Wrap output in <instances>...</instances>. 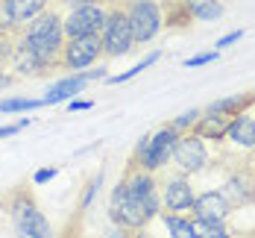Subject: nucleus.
Listing matches in <instances>:
<instances>
[{"label":"nucleus","mask_w":255,"mask_h":238,"mask_svg":"<svg viewBox=\"0 0 255 238\" xmlns=\"http://www.w3.org/2000/svg\"><path fill=\"white\" fill-rule=\"evenodd\" d=\"M18 47L35 53L47 68L50 65H62V47H65V26H62V15L56 9H44L41 15H35L26 29L15 41Z\"/></svg>","instance_id":"obj_1"},{"label":"nucleus","mask_w":255,"mask_h":238,"mask_svg":"<svg viewBox=\"0 0 255 238\" xmlns=\"http://www.w3.org/2000/svg\"><path fill=\"white\" fill-rule=\"evenodd\" d=\"M182 132L173 127V124H167V127H161V130H155L153 135H141V141H138V168L141 171H158V168H164L167 162H170V153H173V144H176V138Z\"/></svg>","instance_id":"obj_2"},{"label":"nucleus","mask_w":255,"mask_h":238,"mask_svg":"<svg viewBox=\"0 0 255 238\" xmlns=\"http://www.w3.org/2000/svg\"><path fill=\"white\" fill-rule=\"evenodd\" d=\"M109 218H112L118 227L132 230V233H138V230H144V227H147V215H144V209H141V203L135 200V194L129 191L127 180H121V183L112 188Z\"/></svg>","instance_id":"obj_3"},{"label":"nucleus","mask_w":255,"mask_h":238,"mask_svg":"<svg viewBox=\"0 0 255 238\" xmlns=\"http://www.w3.org/2000/svg\"><path fill=\"white\" fill-rule=\"evenodd\" d=\"M12 227L18 238H53V227L50 221L44 218V212L38 209L26 194H21L12 203Z\"/></svg>","instance_id":"obj_4"},{"label":"nucleus","mask_w":255,"mask_h":238,"mask_svg":"<svg viewBox=\"0 0 255 238\" xmlns=\"http://www.w3.org/2000/svg\"><path fill=\"white\" fill-rule=\"evenodd\" d=\"M106 9L97 0H82L79 6H71V12L62 18L65 26V38H79V35H91V32H100L106 24Z\"/></svg>","instance_id":"obj_5"},{"label":"nucleus","mask_w":255,"mask_h":238,"mask_svg":"<svg viewBox=\"0 0 255 238\" xmlns=\"http://www.w3.org/2000/svg\"><path fill=\"white\" fill-rule=\"evenodd\" d=\"M127 18H129V26H132V38L135 44H147L153 41L155 35L161 32V9L155 0H132V6L127 9Z\"/></svg>","instance_id":"obj_6"},{"label":"nucleus","mask_w":255,"mask_h":238,"mask_svg":"<svg viewBox=\"0 0 255 238\" xmlns=\"http://www.w3.org/2000/svg\"><path fill=\"white\" fill-rule=\"evenodd\" d=\"M100 41H103V56H127L135 47L132 38V26L124 9H112L106 15V24L100 29Z\"/></svg>","instance_id":"obj_7"},{"label":"nucleus","mask_w":255,"mask_h":238,"mask_svg":"<svg viewBox=\"0 0 255 238\" xmlns=\"http://www.w3.org/2000/svg\"><path fill=\"white\" fill-rule=\"evenodd\" d=\"M173 165H176L182 174H200L205 165H208V147H205V138H200L197 132H185L179 135L176 144H173Z\"/></svg>","instance_id":"obj_8"},{"label":"nucleus","mask_w":255,"mask_h":238,"mask_svg":"<svg viewBox=\"0 0 255 238\" xmlns=\"http://www.w3.org/2000/svg\"><path fill=\"white\" fill-rule=\"evenodd\" d=\"M103 56V41L100 32H91V35H79V38H68L65 47H62V65L68 71H82L88 65H94Z\"/></svg>","instance_id":"obj_9"},{"label":"nucleus","mask_w":255,"mask_h":238,"mask_svg":"<svg viewBox=\"0 0 255 238\" xmlns=\"http://www.w3.org/2000/svg\"><path fill=\"white\" fill-rule=\"evenodd\" d=\"M129 183V191L135 194V200L141 203V209L147 215V221H153L161 215V191H158V185H155L153 174L150 171H135V174H129L127 177Z\"/></svg>","instance_id":"obj_10"},{"label":"nucleus","mask_w":255,"mask_h":238,"mask_svg":"<svg viewBox=\"0 0 255 238\" xmlns=\"http://www.w3.org/2000/svg\"><path fill=\"white\" fill-rule=\"evenodd\" d=\"M191 212H194V218H203V221H211V224H223L232 215V206L220 191H205L200 197H194Z\"/></svg>","instance_id":"obj_11"},{"label":"nucleus","mask_w":255,"mask_h":238,"mask_svg":"<svg viewBox=\"0 0 255 238\" xmlns=\"http://www.w3.org/2000/svg\"><path fill=\"white\" fill-rule=\"evenodd\" d=\"M161 203L167 212H185L194 206V185L188 177H173L164 185V194H161Z\"/></svg>","instance_id":"obj_12"},{"label":"nucleus","mask_w":255,"mask_h":238,"mask_svg":"<svg viewBox=\"0 0 255 238\" xmlns=\"http://www.w3.org/2000/svg\"><path fill=\"white\" fill-rule=\"evenodd\" d=\"M88 85V79L82 74H71V77L59 79L56 85H50V91L44 94V106H53V103H62V100H71L74 94H82Z\"/></svg>","instance_id":"obj_13"},{"label":"nucleus","mask_w":255,"mask_h":238,"mask_svg":"<svg viewBox=\"0 0 255 238\" xmlns=\"http://www.w3.org/2000/svg\"><path fill=\"white\" fill-rule=\"evenodd\" d=\"M229 124H232V115H223V112H208V109H205V115L194 124V127H197V135H200V138L220 141V138H226Z\"/></svg>","instance_id":"obj_14"},{"label":"nucleus","mask_w":255,"mask_h":238,"mask_svg":"<svg viewBox=\"0 0 255 238\" xmlns=\"http://www.w3.org/2000/svg\"><path fill=\"white\" fill-rule=\"evenodd\" d=\"M220 194L229 200L232 209H238V206L250 203V200L255 197L253 180H250V177H244V174H235V177H229V180H226V185H223V191H220Z\"/></svg>","instance_id":"obj_15"},{"label":"nucleus","mask_w":255,"mask_h":238,"mask_svg":"<svg viewBox=\"0 0 255 238\" xmlns=\"http://www.w3.org/2000/svg\"><path fill=\"white\" fill-rule=\"evenodd\" d=\"M226 138H232L238 147H255V115H247V112L235 115L226 130Z\"/></svg>","instance_id":"obj_16"},{"label":"nucleus","mask_w":255,"mask_h":238,"mask_svg":"<svg viewBox=\"0 0 255 238\" xmlns=\"http://www.w3.org/2000/svg\"><path fill=\"white\" fill-rule=\"evenodd\" d=\"M0 3L6 6V12L12 15V21L18 26L29 24L35 15H41L47 9V0H0Z\"/></svg>","instance_id":"obj_17"},{"label":"nucleus","mask_w":255,"mask_h":238,"mask_svg":"<svg viewBox=\"0 0 255 238\" xmlns=\"http://www.w3.org/2000/svg\"><path fill=\"white\" fill-rule=\"evenodd\" d=\"M255 103V94H235V97H223V100H214L208 106V112H223V115H241L247 106Z\"/></svg>","instance_id":"obj_18"},{"label":"nucleus","mask_w":255,"mask_h":238,"mask_svg":"<svg viewBox=\"0 0 255 238\" xmlns=\"http://www.w3.org/2000/svg\"><path fill=\"white\" fill-rule=\"evenodd\" d=\"M188 9H191V15L197 21L211 24V21H217L223 15V0H197V3H188Z\"/></svg>","instance_id":"obj_19"},{"label":"nucleus","mask_w":255,"mask_h":238,"mask_svg":"<svg viewBox=\"0 0 255 238\" xmlns=\"http://www.w3.org/2000/svg\"><path fill=\"white\" fill-rule=\"evenodd\" d=\"M164 227H167V238H197L194 233V224L188 218H179V215H164Z\"/></svg>","instance_id":"obj_20"},{"label":"nucleus","mask_w":255,"mask_h":238,"mask_svg":"<svg viewBox=\"0 0 255 238\" xmlns=\"http://www.w3.org/2000/svg\"><path fill=\"white\" fill-rule=\"evenodd\" d=\"M158 59H161V53L155 50V53H150V56H147V59H141V62H138V65H132V68H129V71H124V74H118V77H106V82H109V85H118V82H127V79L138 77V74H141V71H147V68H150V65H155V62H158Z\"/></svg>","instance_id":"obj_21"},{"label":"nucleus","mask_w":255,"mask_h":238,"mask_svg":"<svg viewBox=\"0 0 255 238\" xmlns=\"http://www.w3.org/2000/svg\"><path fill=\"white\" fill-rule=\"evenodd\" d=\"M44 106V100H32V97H6L0 100V112H29V109H38Z\"/></svg>","instance_id":"obj_22"},{"label":"nucleus","mask_w":255,"mask_h":238,"mask_svg":"<svg viewBox=\"0 0 255 238\" xmlns=\"http://www.w3.org/2000/svg\"><path fill=\"white\" fill-rule=\"evenodd\" d=\"M100 183H103V174H97L91 183L85 185V194H82V200H79V212H85L94 203V197H97V191H100Z\"/></svg>","instance_id":"obj_23"},{"label":"nucleus","mask_w":255,"mask_h":238,"mask_svg":"<svg viewBox=\"0 0 255 238\" xmlns=\"http://www.w3.org/2000/svg\"><path fill=\"white\" fill-rule=\"evenodd\" d=\"M200 115H203L200 109H191V112H185V115H179L176 121H173V127H176L179 132H182V130H191V127H194V124L200 121Z\"/></svg>","instance_id":"obj_24"},{"label":"nucleus","mask_w":255,"mask_h":238,"mask_svg":"<svg viewBox=\"0 0 255 238\" xmlns=\"http://www.w3.org/2000/svg\"><path fill=\"white\" fill-rule=\"evenodd\" d=\"M214 59H217V50L200 53V56H191V59H185V68H200V65H208V62H214Z\"/></svg>","instance_id":"obj_25"},{"label":"nucleus","mask_w":255,"mask_h":238,"mask_svg":"<svg viewBox=\"0 0 255 238\" xmlns=\"http://www.w3.org/2000/svg\"><path fill=\"white\" fill-rule=\"evenodd\" d=\"M29 127V118H21L18 124H9V127H0V138H12V135H18V132Z\"/></svg>","instance_id":"obj_26"},{"label":"nucleus","mask_w":255,"mask_h":238,"mask_svg":"<svg viewBox=\"0 0 255 238\" xmlns=\"http://www.w3.org/2000/svg\"><path fill=\"white\" fill-rule=\"evenodd\" d=\"M56 174H59V168H41V171H35L32 183H35V185H44V183H50Z\"/></svg>","instance_id":"obj_27"},{"label":"nucleus","mask_w":255,"mask_h":238,"mask_svg":"<svg viewBox=\"0 0 255 238\" xmlns=\"http://www.w3.org/2000/svg\"><path fill=\"white\" fill-rule=\"evenodd\" d=\"M244 38V29H235V32H226L220 41H217V47H229V44H238Z\"/></svg>","instance_id":"obj_28"},{"label":"nucleus","mask_w":255,"mask_h":238,"mask_svg":"<svg viewBox=\"0 0 255 238\" xmlns=\"http://www.w3.org/2000/svg\"><path fill=\"white\" fill-rule=\"evenodd\" d=\"M68 109H71V112H88V109H94V103H91V100H71Z\"/></svg>","instance_id":"obj_29"},{"label":"nucleus","mask_w":255,"mask_h":238,"mask_svg":"<svg viewBox=\"0 0 255 238\" xmlns=\"http://www.w3.org/2000/svg\"><path fill=\"white\" fill-rule=\"evenodd\" d=\"M12 79H9V74H3V68H0V88H6Z\"/></svg>","instance_id":"obj_30"},{"label":"nucleus","mask_w":255,"mask_h":238,"mask_svg":"<svg viewBox=\"0 0 255 238\" xmlns=\"http://www.w3.org/2000/svg\"><path fill=\"white\" fill-rule=\"evenodd\" d=\"M208 238H232V236L226 233V230H220V233H214V236H208Z\"/></svg>","instance_id":"obj_31"},{"label":"nucleus","mask_w":255,"mask_h":238,"mask_svg":"<svg viewBox=\"0 0 255 238\" xmlns=\"http://www.w3.org/2000/svg\"><path fill=\"white\" fill-rule=\"evenodd\" d=\"M185 3H197V0H185Z\"/></svg>","instance_id":"obj_32"},{"label":"nucleus","mask_w":255,"mask_h":238,"mask_svg":"<svg viewBox=\"0 0 255 238\" xmlns=\"http://www.w3.org/2000/svg\"><path fill=\"white\" fill-rule=\"evenodd\" d=\"M112 238H121V236H118V233H115V236H112Z\"/></svg>","instance_id":"obj_33"}]
</instances>
